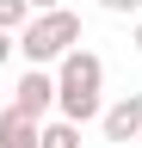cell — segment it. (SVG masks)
Listing matches in <instances>:
<instances>
[{
	"mask_svg": "<svg viewBox=\"0 0 142 148\" xmlns=\"http://www.w3.org/2000/svg\"><path fill=\"white\" fill-rule=\"evenodd\" d=\"M56 111L74 117V123H93L105 111V62L80 43L56 56Z\"/></svg>",
	"mask_w": 142,
	"mask_h": 148,
	"instance_id": "cell-1",
	"label": "cell"
},
{
	"mask_svg": "<svg viewBox=\"0 0 142 148\" xmlns=\"http://www.w3.org/2000/svg\"><path fill=\"white\" fill-rule=\"evenodd\" d=\"M12 43H19L25 62L49 68L62 49H74V43H80V12H68V6H43V12H31L25 25L12 31Z\"/></svg>",
	"mask_w": 142,
	"mask_h": 148,
	"instance_id": "cell-2",
	"label": "cell"
},
{
	"mask_svg": "<svg viewBox=\"0 0 142 148\" xmlns=\"http://www.w3.org/2000/svg\"><path fill=\"white\" fill-rule=\"evenodd\" d=\"M37 148H80V123L62 117V111L43 117V123H37Z\"/></svg>",
	"mask_w": 142,
	"mask_h": 148,
	"instance_id": "cell-6",
	"label": "cell"
},
{
	"mask_svg": "<svg viewBox=\"0 0 142 148\" xmlns=\"http://www.w3.org/2000/svg\"><path fill=\"white\" fill-rule=\"evenodd\" d=\"M130 43H136V49H142V12H136V31H130Z\"/></svg>",
	"mask_w": 142,
	"mask_h": 148,
	"instance_id": "cell-10",
	"label": "cell"
},
{
	"mask_svg": "<svg viewBox=\"0 0 142 148\" xmlns=\"http://www.w3.org/2000/svg\"><path fill=\"white\" fill-rule=\"evenodd\" d=\"M12 56H19V43H12V31H6V25H0V68H6Z\"/></svg>",
	"mask_w": 142,
	"mask_h": 148,
	"instance_id": "cell-9",
	"label": "cell"
},
{
	"mask_svg": "<svg viewBox=\"0 0 142 148\" xmlns=\"http://www.w3.org/2000/svg\"><path fill=\"white\" fill-rule=\"evenodd\" d=\"M25 18H31V0H0V25L6 31H19Z\"/></svg>",
	"mask_w": 142,
	"mask_h": 148,
	"instance_id": "cell-7",
	"label": "cell"
},
{
	"mask_svg": "<svg viewBox=\"0 0 142 148\" xmlns=\"http://www.w3.org/2000/svg\"><path fill=\"white\" fill-rule=\"evenodd\" d=\"M12 105L31 111V117H49V111H56V74L31 62V68L19 74V86H12Z\"/></svg>",
	"mask_w": 142,
	"mask_h": 148,
	"instance_id": "cell-3",
	"label": "cell"
},
{
	"mask_svg": "<svg viewBox=\"0 0 142 148\" xmlns=\"http://www.w3.org/2000/svg\"><path fill=\"white\" fill-rule=\"evenodd\" d=\"M43 6H62V0H31V12H43Z\"/></svg>",
	"mask_w": 142,
	"mask_h": 148,
	"instance_id": "cell-11",
	"label": "cell"
},
{
	"mask_svg": "<svg viewBox=\"0 0 142 148\" xmlns=\"http://www.w3.org/2000/svg\"><path fill=\"white\" fill-rule=\"evenodd\" d=\"M136 142H142V136H136Z\"/></svg>",
	"mask_w": 142,
	"mask_h": 148,
	"instance_id": "cell-12",
	"label": "cell"
},
{
	"mask_svg": "<svg viewBox=\"0 0 142 148\" xmlns=\"http://www.w3.org/2000/svg\"><path fill=\"white\" fill-rule=\"evenodd\" d=\"M99 130H105V142H136L142 136V92L111 99V105L99 111Z\"/></svg>",
	"mask_w": 142,
	"mask_h": 148,
	"instance_id": "cell-4",
	"label": "cell"
},
{
	"mask_svg": "<svg viewBox=\"0 0 142 148\" xmlns=\"http://www.w3.org/2000/svg\"><path fill=\"white\" fill-rule=\"evenodd\" d=\"M99 12H117V18H130V12H142V0H99Z\"/></svg>",
	"mask_w": 142,
	"mask_h": 148,
	"instance_id": "cell-8",
	"label": "cell"
},
{
	"mask_svg": "<svg viewBox=\"0 0 142 148\" xmlns=\"http://www.w3.org/2000/svg\"><path fill=\"white\" fill-rule=\"evenodd\" d=\"M37 123L43 117H31L19 105H0V148H37Z\"/></svg>",
	"mask_w": 142,
	"mask_h": 148,
	"instance_id": "cell-5",
	"label": "cell"
}]
</instances>
